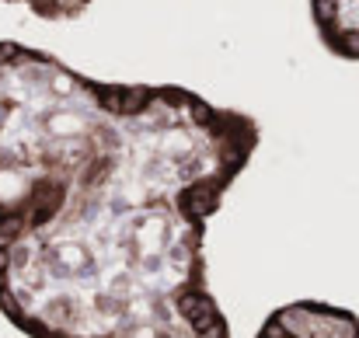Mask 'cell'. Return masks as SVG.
Returning a JSON list of instances; mask_svg holds the SVG:
<instances>
[{
    "label": "cell",
    "instance_id": "3",
    "mask_svg": "<svg viewBox=\"0 0 359 338\" xmlns=\"http://www.w3.org/2000/svg\"><path fill=\"white\" fill-rule=\"evenodd\" d=\"M311 21L332 56L359 63V0H311Z\"/></svg>",
    "mask_w": 359,
    "mask_h": 338
},
{
    "label": "cell",
    "instance_id": "2",
    "mask_svg": "<svg viewBox=\"0 0 359 338\" xmlns=\"http://www.w3.org/2000/svg\"><path fill=\"white\" fill-rule=\"evenodd\" d=\"M255 338H359V318L339 304L293 300L276 307Z\"/></svg>",
    "mask_w": 359,
    "mask_h": 338
},
{
    "label": "cell",
    "instance_id": "1",
    "mask_svg": "<svg viewBox=\"0 0 359 338\" xmlns=\"http://www.w3.org/2000/svg\"><path fill=\"white\" fill-rule=\"evenodd\" d=\"M258 122L0 42V314L28 338H231L206 230Z\"/></svg>",
    "mask_w": 359,
    "mask_h": 338
}]
</instances>
